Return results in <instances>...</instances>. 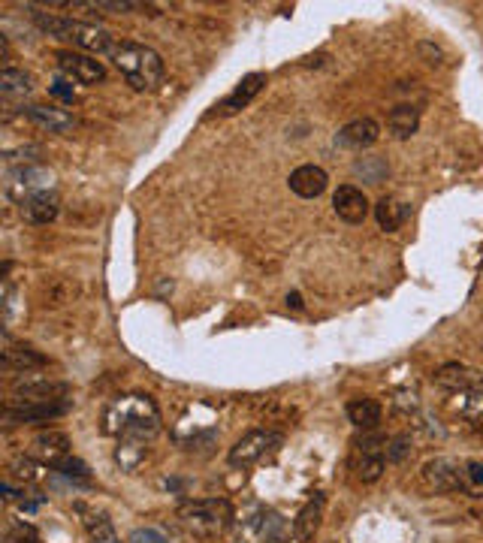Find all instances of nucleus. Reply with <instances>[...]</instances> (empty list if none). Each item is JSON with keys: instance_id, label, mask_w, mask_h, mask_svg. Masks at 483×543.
Segmentation results:
<instances>
[{"instance_id": "obj_1", "label": "nucleus", "mask_w": 483, "mask_h": 543, "mask_svg": "<svg viewBox=\"0 0 483 543\" xmlns=\"http://www.w3.org/2000/svg\"><path fill=\"white\" fill-rule=\"evenodd\" d=\"M103 432L118 441H142L148 444L160 432V411L151 396L130 393L118 396L103 408Z\"/></svg>"}, {"instance_id": "obj_2", "label": "nucleus", "mask_w": 483, "mask_h": 543, "mask_svg": "<svg viewBox=\"0 0 483 543\" xmlns=\"http://www.w3.org/2000/svg\"><path fill=\"white\" fill-rule=\"evenodd\" d=\"M31 19L43 34H49L55 40H64V43H70L73 49H79L85 55H112V49H115L112 37L97 25L76 22V19L55 16V13H40V10H31Z\"/></svg>"}, {"instance_id": "obj_3", "label": "nucleus", "mask_w": 483, "mask_h": 543, "mask_svg": "<svg viewBox=\"0 0 483 543\" xmlns=\"http://www.w3.org/2000/svg\"><path fill=\"white\" fill-rule=\"evenodd\" d=\"M112 61L133 91H151L164 79V61H160V55L151 46H142L133 40L115 43Z\"/></svg>"}, {"instance_id": "obj_4", "label": "nucleus", "mask_w": 483, "mask_h": 543, "mask_svg": "<svg viewBox=\"0 0 483 543\" xmlns=\"http://www.w3.org/2000/svg\"><path fill=\"white\" fill-rule=\"evenodd\" d=\"M176 519L188 534L212 540V537H221L233 525V507L224 498H194V501L179 504Z\"/></svg>"}, {"instance_id": "obj_5", "label": "nucleus", "mask_w": 483, "mask_h": 543, "mask_svg": "<svg viewBox=\"0 0 483 543\" xmlns=\"http://www.w3.org/2000/svg\"><path fill=\"white\" fill-rule=\"evenodd\" d=\"M287 531H290L287 519L266 504L245 510L242 519L236 522V540L239 543H284Z\"/></svg>"}, {"instance_id": "obj_6", "label": "nucleus", "mask_w": 483, "mask_h": 543, "mask_svg": "<svg viewBox=\"0 0 483 543\" xmlns=\"http://www.w3.org/2000/svg\"><path fill=\"white\" fill-rule=\"evenodd\" d=\"M4 191L13 203H28L46 191H55V172L46 166H10L4 178Z\"/></svg>"}, {"instance_id": "obj_7", "label": "nucleus", "mask_w": 483, "mask_h": 543, "mask_svg": "<svg viewBox=\"0 0 483 543\" xmlns=\"http://www.w3.org/2000/svg\"><path fill=\"white\" fill-rule=\"evenodd\" d=\"M387 465V438L378 432H366L360 441H354V453H351V468L357 474V480L363 483H375L381 480Z\"/></svg>"}, {"instance_id": "obj_8", "label": "nucleus", "mask_w": 483, "mask_h": 543, "mask_svg": "<svg viewBox=\"0 0 483 543\" xmlns=\"http://www.w3.org/2000/svg\"><path fill=\"white\" fill-rule=\"evenodd\" d=\"M281 444H284V438H281L278 432L254 429V432L242 435V438L230 447V465H236V468H251V465L263 462L266 456H272Z\"/></svg>"}, {"instance_id": "obj_9", "label": "nucleus", "mask_w": 483, "mask_h": 543, "mask_svg": "<svg viewBox=\"0 0 483 543\" xmlns=\"http://www.w3.org/2000/svg\"><path fill=\"white\" fill-rule=\"evenodd\" d=\"M55 64H58V73L67 79V82H76V85H97L106 79V67L85 55V52H73V49H64L55 55Z\"/></svg>"}, {"instance_id": "obj_10", "label": "nucleus", "mask_w": 483, "mask_h": 543, "mask_svg": "<svg viewBox=\"0 0 483 543\" xmlns=\"http://www.w3.org/2000/svg\"><path fill=\"white\" fill-rule=\"evenodd\" d=\"M420 477L435 492H465V462L438 456L423 465Z\"/></svg>"}, {"instance_id": "obj_11", "label": "nucleus", "mask_w": 483, "mask_h": 543, "mask_svg": "<svg viewBox=\"0 0 483 543\" xmlns=\"http://www.w3.org/2000/svg\"><path fill=\"white\" fill-rule=\"evenodd\" d=\"M73 399L67 402H4V423L16 426V423H43V420H55L64 417L70 411Z\"/></svg>"}, {"instance_id": "obj_12", "label": "nucleus", "mask_w": 483, "mask_h": 543, "mask_svg": "<svg viewBox=\"0 0 483 543\" xmlns=\"http://www.w3.org/2000/svg\"><path fill=\"white\" fill-rule=\"evenodd\" d=\"M70 384L49 381V378H19L13 381L10 402H67Z\"/></svg>"}, {"instance_id": "obj_13", "label": "nucleus", "mask_w": 483, "mask_h": 543, "mask_svg": "<svg viewBox=\"0 0 483 543\" xmlns=\"http://www.w3.org/2000/svg\"><path fill=\"white\" fill-rule=\"evenodd\" d=\"M28 456H31V459H37L40 465H46V468L58 471L67 459H73L70 438H67L64 432H52V429H49V432H40V435L31 441Z\"/></svg>"}, {"instance_id": "obj_14", "label": "nucleus", "mask_w": 483, "mask_h": 543, "mask_svg": "<svg viewBox=\"0 0 483 543\" xmlns=\"http://www.w3.org/2000/svg\"><path fill=\"white\" fill-rule=\"evenodd\" d=\"M49 366V359L34 350L25 341H13L10 335H4V372L7 375H31Z\"/></svg>"}, {"instance_id": "obj_15", "label": "nucleus", "mask_w": 483, "mask_h": 543, "mask_svg": "<svg viewBox=\"0 0 483 543\" xmlns=\"http://www.w3.org/2000/svg\"><path fill=\"white\" fill-rule=\"evenodd\" d=\"M263 88H266V73H248V76H242V82L215 106V115H236L239 109L251 106L254 97H257Z\"/></svg>"}, {"instance_id": "obj_16", "label": "nucleus", "mask_w": 483, "mask_h": 543, "mask_svg": "<svg viewBox=\"0 0 483 543\" xmlns=\"http://www.w3.org/2000/svg\"><path fill=\"white\" fill-rule=\"evenodd\" d=\"M287 185H290V191H293L296 197H302V200H314V197H320V194L327 191L330 178H327V172L320 169V166L305 163V166H296V169L290 172Z\"/></svg>"}, {"instance_id": "obj_17", "label": "nucleus", "mask_w": 483, "mask_h": 543, "mask_svg": "<svg viewBox=\"0 0 483 543\" xmlns=\"http://www.w3.org/2000/svg\"><path fill=\"white\" fill-rule=\"evenodd\" d=\"M378 136H381V124H378L375 118H354V121H348V124L336 133V145L363 151V148L375 145Z\"/></svg>"}, {"instance_id": "obj_18", "label": "nucleus", "mask_w": 483, "mask_h": 543, "mask_svg": "<svg viewBox=\"0 0 483 543\" xmlns=\"http://www.w3.org/2000/svg\"><path fill=\"white\" fill-rule=\"evenodd\" d=\"M333 209L342 221L348 224H363L369 218V197L354 188V185H342L336 194H333Z\"/></svg>"}, {"instance_id": "obj_19", "label": "nucleus", "mask_w": 483, "mask_h": 543, "mask_svg": "<svg viewBox=\"0 0 483 543\" xmlns=\"http://www.w3.org/2000/svg\"><path fill=\"white\" fill-rule=\"evenodd\" d=\"M76 513L82 519V528L88 531L91 543H118V534H115V525L109 519L106 510H97V507H88V504H76Z\"/></svg>"}, {"instance_id": "obj_20", "label": "nucleus", "mask_w": 483, "mask_h": 543, "mask_svg": "<svg viewBox=\"0 0 483 543\" xmlns=\"http://www.w3.org/2000/svg\"><path fill=\"white\" fill-rule=\"evenodd\" d=\"M22 112H25L34 124L46 127L49 133H67V130L76 127L73 112H67V109H61V106H40V103H31V106H25Z\"/></svg>"}, {"instance_id": "obj_21", "label": "nucleus", "mask_w": 483, "mask_h": 543, "mask_svg": "<svg viewBox=\"0 0 483 543\" xmlns=\"http://www.w3.org/2000/svg\"><path fill=\"white\" fill-rule=\"evenodd\" d=\"M435 384L450 390V393H462V390H474L480 387V372L468 369V366H459V362H447L435 372Z\"/></svg>"}, {"instance_id": "obj_22", "label": "nucleus", "mask_w": 483, "mask_h": 543, "mask_svg": "<svg viewBox=\"0 0 483 543\" xmlns=\"http://www.w3.org/2000/svg\"><path fill=\"white\" fill-rule=\"evenodd\" d=\"M19 209H22V218H25L28 224H34V227H46V224H52V221L58 218V212H61V200H58V194H55V191H46V194H40V197H34V200L22 203Z\"/></svg>"}, {"instance_id": "obj_23", "label": "nucleus", "mask_w": 483, "mask_h": 543, "mask_svg": "<svg viewBox=\"0 0 483 543\" xmlns=\"http://www.w3.org/2000/svg\"><path fill=\"white\" fill-rule=\"evenodd\" d=\"M320 516H324V495H314V498L296 513V519H293V537H296L299 543L311 540L314 531L320 528Z\"/></svg>"}, {"instance_id": "obj_24", "label": "nucleus", "mask_w": 483, "mask_h": 543, "mask_svg": "<svg viewBox=\"0 0 483 543\" xmlns=\"http://www.w3.org/2000/svg\"><path fill=\"white\" fill-rule=\"evenodd\" d=\"M375 218H378V227H381V230L396 233V230L411 218V206L402 203L399 197H381L378 206H375Z\"/></svg>"}, {"instance_id": "obj_25", "label": "nucleus", "mask_w": 483, "mask_h": 543, "mask_svg": "<svg viewBox=\"0 0 483 543\" xmlns=\"http://www.w3.org/2000/svg\"><path fill=\"white\" fill-rule=\"evenodd\" d=\"M345 411H348V420L363 432H375L378 423H381V405L375 399H369V396L351 399Z\"/></svg>"}, {"instance_id": "obj_26", "label": "nucleus", "mask_w": 483, "mask_h": 543, "mask_svg": "<svg viewBox=\"0 0 483 543\" xmlns=\"http://www.w3.org/2000/svg\"><path fill=\"white\" fill-rule=\"evenodd\" d=\"M417 127H420V109H417V106L402 103V106L390 109V115H387V130L393 133V139H411V136L417 133Z\"/></svg>"}, {"instance_id": "obj_27", "label": "nucleus", "mask_w": 483, "mask_h": 543, "mask_svg": "<svg viewBox=\"0 0 483 543\" xmlns=\"http://www.w3.org/2000/svg\"><path fill=\"white\" fill-rule=\"evenodd\" d=\"M34 91V79L19 70V67H4V73H0V94H4L7 100H22Z\"/></svg>"}, {"instance_id": "obj_28", "label": "nucleus", "mask_w": 483, "mask_h": 543, "mask_svg": "<svg viewBox=\"0 0 483 543\" xmlns=\"http://www.w3.org/2000/svg\"><path fill=\"white\" fill-rule=\"evenodd\" d=\"M450 411L465 417V420H477L483 423V390L474 387V390H462V393H453L450 399Z\"/></svg>"}, {"instance_id": "obj_29", "label": "nucleus", "mask_w": 483, "mask_h": 543, "mask_svg": "<svg viewBox=\"0 0 483 543\" xmlns=\"http://www.w3.org/2000/svg\"><path fill=\"white\" fill-rule=\"evenodd\" d=\"M354 175H360L366 185H381V181L390 175V166H387V160L384 157H360L357 163H354Z\"/></svg>"}, {"instance_id": "obj_30", "label": "nucleus", "mask_w": 483, "mask_h": 543, "mask_svg": "<svg viewBox=\"0 0 483 543\" xmlns=\"http://www.w3.org/2000/svg\"><path fill=\"white\" fill-rule=\"evenodd\" d=\"M115 459L121 462V468L136 471V468H139V462L145 459V444H142V441H118Z\"/></svg>"}, {"instance_id": "obj_31", "label": "nucleus", "mask_w": 483, "mask_h": 543, "mask_svg": "<svg viewBox=\"0 0 483 543\" xmlns=\"http://www.w3.org/2000/svg\"><path fill=\"white\" fill-rule=\"evenodd\" d=\"M43 468H46V465H34L31 456H28V459H16V462L10 465V480L37 483V480H43Z\"/></svg>"}, {"instance_id": "obj_32", "label": "nucleus", "mask_w": 483, "mask_h": 543, "mask_svg": "<svg viewBox=\"0 0 483 543\" xmlns=\"http://www.w3.org/2000/svg\"><path fill=\"white\" fill-rule=\"evenodd\" d=\"M465 492L468 495H483V462H465Z\"/></svg>"}, {"instance_id": "obj_33", "label": "nucleus", "mask_w": 483, "mask_h": 543, "mask_svg": "<svg viewBox=\"0 0 483 543\" xmlns=\"http://www.w3.org/2000/svg\"><path fill=\"white\" fill-rule=\"evenodd\" d=\"M4 543H40V534H37L31 525H25V522H13V525L7 528Z\"/></svg>"}, {"instance_id": "obj_34", "label": "nucleus", "mask_w": 483, "mask_h": 543, "mask_svg": "<svg viewBox=\"0 0 483 543\" xmlns=\"http://www.w3.org/2000/svg\"><path fill=\"white\" fill-rule=\"evenodd\" d=\"M79 7H91V10H112V13H133L142 4L136 0H91V4H79Z\"/></svg>"}, {"instance_id": "obj_35", "label": "nucleus", "mask_w": 483, "mask_h": 543, "mask_svg": "<svg viewBox=\"0 0 483 543\" xmlns=\"http://www.w3.org/2000/svg\"><path fill=\"white\" fill-rule=\"evenodd\" d=\"M411 456V438L408 435H396L387 441V459L390 462H405Z\"/></svg>"}, {"instance_id": "obj_36", "label": "nucleus", "mask_w": 483, "mask_h": 543, "mask_svg": "<svg viewBox=\"0 0 483 543\" xmlns=\"http://www.w3.org/2000/svg\"><path fill=\"white\" fill-rule=\"evenodd\" d=\"M127 543H170V540L160 528H136Z\"/></svg>"}, {"instance_id": "obj_37", "label": "nucleus", "mask_w": 483, "mask_h": 543, "mask_svg": "<svg viewBox=\"0 0 483 543\" xmlns=\"http://www.w3.org/2000/svg\"><path fill=\"white\" fill-rule=\"evenodd\" d=\"M396 408L417 411V408H420V402H417V393H399V396H396Z\"/></svg>"}, {"instance_id": "obj_38", "label": "nucleus", "mask_w": 483, "mask_h": 543, "mask_svg": "<svg viewBox=\"0 0 483 543\" xmlns=\"http://www.w3.org/2000/svg\"><path fill=\"white\" fill-rule=\"evenodd\" d=\"M67 85H70L67 79H64V82H55V85H52V94H55V97H61V100H70V103H73V100H76V91H73V88H67Z\"/></svg>"}, {"instance_id": "obj_39", "label": "nucleus", "mask_w": 483, "mask_h": 543, "mask_svg": "<svg viewBox=\"0 0 483 543\" xmlns=\"http://www.w3.org/2000/svg\"><path fill=\"white\" fill-rule=\"evenodd\" d=\"M287 305H290V308H302V296H299V293H290V296H287Z\"/></svg>"}]
</instances>
